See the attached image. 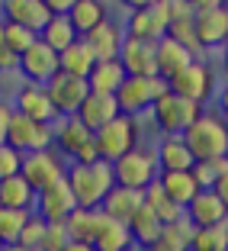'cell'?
Segmentation results:
<instances>
[{
  "mask_svg": "<svg viewBox=\"0 0 228 251\" xmlns=\"http://www.w3.org/2000/svg\"><path fill=\"white\" fill-rule=\"evenodd\" d=\"M65 180L71 187L74 200L81 209H100V203L106 200V193L113 190V168L106 161H90V164H81L74 161L65 168Z\"/></svg>",
  "mask_w": 228,
  "mask_h": 251,
  "instance_id": "cell-1",
  "label": "cell"
},
{
  "mask_svg": "<svg viewBox=\"0 0 228 251\" xmlns=\"http://www.w3.org/2000/svg\"><path fill=\"white\" fill-rule=\"evenodd\" d=\"M180 139L186 142L193 161H209V158L228 155V132H225V119L219 113H199L196 123Z\"/></svg>",
  "mask_w": 228,
  "mask_h": 251,
  "instance_id": "cell-2",
  "label": "cell"
},
{
  "mask_svg": "<svg viewBox=\"0 0 228 251\" xmlns=\"http://www.w3.org/2000/svg\"><path fill=\"white\" fill-rule=\"evenodd\" d=\"M113 168V184L129 187V190H145L158 180L161 168H158V151L145 145H135L132 151H125L119 161L110 164Z\"/></svg>",
  "mask_w": 228,
  "mask_h": 251,
  "instance_id": "cell-3",
  "label": "cell"
},
{
  "mask_svg": "<svg viewBox=\"0 0 228 251\" xmlns=\"http://www.w3.org/2000/svg\"><path fill=\"white\" fill-rule=\"evenodd\" d=\"M167 81L164 77H125L122 81V87L113 94V100H116V106H119V113L122 116H132V119H138L141 113H148L151 106L161 100L164 94H167Z\"/></svg>",
  "mask_w": 228,
  "mask_h": 251,
  "instance_id": "cell-4",
  "label": "cell"
},
{
  "mask_svg": "<svg viewBox=\"0 0 228 251\" xmlns=\"http://www.w3.org/2000/svg\"><path fill=\"white\" fill-rule=\"evenodd\" d=\"M138 145V119L132 116H122L119 113L113 123H106L103 129L93 132V148H96V158L106 164L119 161L125 151H132Z\"/></svg>",
  "mask_w": 228,
  "mask_h": 251,
  "instance_id": "cell-5",
  "label": "cell"
},
{
  "mask_svg": "<svg viewBox=\"0 0 228 251\" xmlns=\"http://www.w3.org/2000/svg\"><path fill=\"white\" fill-rule=\"evenodd\" d=\"M151 119H155V126L161 129L164 135H183L186 129H190L193 123H196V116L203 113V106L193 103V100H183V97H177L174 90H167V94L158 100L155 106H151Z\"/></svg>",
  "mask_w": 228,
  "mask_h": 251,
  "instance_id": "cell-6",
  "label": "cell"
},
{
  "mask_svg": "<svg viewBox=\"0 0 228 251\" xmlns=\"http://www.w3.org/2000/svg\"><path fill=\"white\" fill-rule=\"evenodd\" d=\"M7 145L20 155H32V151H45L55 145V126L36 123V119L23 116V113H10L7 126Z\"/></svg>",
  "mask_w": 228,
  "mask_h": 251,
  "instance_id": "cell-7",
  "label": "cell"
},
{
  "mask_svg": "<svg viewBox=\"0 0 228 251\" xmlns=\"http://www.w3.org/2000/svg\"><path fill=\"white\" fill-rule=\"evenodd\" d=\"M167 87L174 90L177 97H183V100H193V103H206L209 97L215 94V77H212V68L206 61L193 58L183 71H177L174 77L167 81Z\"/></svg>",
  "mask_w": 228,
  "mask_h": 251,
  "instance_id": "cell-8",
  "label": "cell"
},
{
  "mask_svg": "<svg viewBox=\"0 0 228 251\" xmlns=\"http://www.w3.org/2000/svg\"><path fill=\"white\" fill-rule=\"evenodd\" d=\"M55 145H58L68 158H74V161H81V164L96 161L93 132H90L77 116H61L58 123H55Z\"/></svg>",
  "mask_w": 228,
  "mask_h": 251,
  "instance_id": "cell-9",
  "label": "cell"
},
{
  "mask_svg": "<svg viewBox=\"0 0 228 251\" xmlns=\"http://www.w3.org/2000/svg\"><path fill=\"white\" fill-rule=\"evenodd\" d=\"M16 71L23 74V81H26V84H39V87H45V84L58 74V52H52L42 39H36V42L16 58Z\"/></svg>",
  "mask_w": 228,
  "mask_h": 251,
  "instance_id": "cell-10",
  "label": "cell"
},
{
  "mask_svg": "<svg viewBox=\"0 0 228 251\" xmlns=\"http://www.w3.org/2000/svg\"><path fill=\"white\" fill-rule=\"evenodd\" d=\"M65 168L68 164L55 155L52 148H45V151H32V155H23V164H20V177L32 187V190H45L48 184L65 177Z\"/></svg>",
  "mask_w": 228,
  "mask_h": 251,
  "instance_id": "cell-11",
  "label": "cell"
},
{
  "mask_svg": "<svg viewBox=\"0 0 228 251\" xmlns=\"http://www.w3.org/2000/svg\"><path fill=\"white\" fill-rule=\"evenodd\" d=\"M45 94H48V100H52L55 113L61 119V116H74L77 113V106L84 103V97L90 94V87L84 77H71V74L58 71L52 81L45 84Z\"/></svg>",
  "mask_w": 228,
  "mask_h": 251,
  "instance_id": "cell-12",
  "label": "cell"
},
{
  "mask_svg": "<svg viewBox=\"0 0 228 251\" xmlns=\"http://www.w3.org/2000/svg\"><path fill=\"white\" fill-rule=\"evenodd\" d=\"M36 216H42L45 222H65L68 216L77 209V200H74L71 187H68V180H55V184H48L45 190L36 193Z\"/></svg>",
  "mask_w": 228,
  "mask_h": 251,
  "instance_id": "cell-13",
  "label": "cell"
},
{
  "mask_svg": "<svg viewBox=\"0 0 228 251\" xmlns=\"http://www.w3.org/2000/svg\"><path fill=\"white\" fill-rule=\"evenodd\" d=\"M116 61L122 65L125 77H155V74H158V65H155V42H145V39L125 36Z\"/></svg>",
  "mask_w": 228,
  "mask_h": 251,
  "instance_id": "cell-14",
  "label": "cell"
},
{
  "mask_svg": "<svg viewBox=\"0 0 228 251\" xmlns=\"http://www.w3.org/2000/svg\"><path fill=\"white\" fill-rule=\"evenodd\" d=\"M13 113H23V116L36 119V123H45V126L58 123V113H55V106H52V100H48V94H45V87H39V84H26V81L16 87Z\"/></svg>",
  "mask_w": 228,
  "mask_h": 251,
  "instance_id": "cell-15",
  "label": "cell"
},
{
  "mask_svg": "<svg viewBox=\"0 0 228 251\" xmlns=\"http://www.w3.org/2000/svg\"><path fill=\"white\" fill-rule=\"evenodd\" d=\"M167 7H164V0L151 3L145 10H132L129 13V23H125V36H135V39H145V42H158L164 39V29H167Z\"/></svg>",
  "mask_w": 228,
  "mask_h": 251,
  "instance_id": "cell-16",
  "label": "cell"
},
{
  "mask_svg": "<svg viewBox=\"0 0 228 251\" xmlns=\"http://www.w3.org/2000/svg\"><path fill=\"white\" fill-rule=\"evenodd\" d=\"M183 213H186V222H190L193 229H209V226H225L228 222V206L212 190H199Z\"/></svg>",
  "mask_w": 228,
  "mask_h": 251,
  "instance_id": "cell-17",
  "label": "cell"
},
{
  "mask_svg": "<svg viewBox=\"0 0 228 251\" xmlns=\"http://www.w3.org/2000/svg\"><path fill=\"white\" fill-rule=\"evenodd\" d=\"M193 26H196L199 52H209V49H222V45L228 42V7L206 10V13H196V16H193Z\"/></svg>",
  "mask_w": 228,
  "mask_h": 251,
  "instance_id": "cell-18",
  "label": "cell"
},
{
  "mask_svg": "<svg viewBox=\"0 0 228 251\" xmlns=\"http://www.w3.org/2000/svg\"><path fill=\"white\" fill-rule=\"evenodd\" d=\"M48 20H52V13H48V7L42 0H3V23L23 26V29L39 36Z\"/></svg>",
  "mask_w": 228,
  "mask_h": 251,
  "instance_id": "cell-19",
  "label": "cell"
},
{
  "mask_svg": "<svg viewBox=\"0 0 228 251\" xmlns=\"http://www.w3.org/2000/svg\"><path fill=\"white\" fill-rule=\"evenodd\" d=\"M81 39L87 42L90 55H93L96 61H116L119 58V49H122L125 32L119 29L113 20H103L100 26H93V29H90L87 36H81Z\"/></svg>",
  "mask_w": 228,
  "mask_h": 251,
  "instance_id": "cell-20",
  "label": "cell"
},
{
  "mask_svg": "<svg viewBox=\"0 0 228 251\" xmlns=\"http://www.w3.org/2000/svg\"><path fill=\"white\" fill-rule=\"evenodd\" d=\"M90 248L93 251H129L132 248V235H129V226L110 219L96 209V226H93V238H90Z\"/></svg>",
  "mask_w": 228,
  "mask_h": 251,
  "instance_id": "cell-21",
  "label": "cell"
},
{
  "mask_svg": "<svg viewBox=\"0 0 228 251\" xmlns=\"http://www.w3.org/2000/svg\"><path fill=\"white\" fill-rule=\"evenodd\" d=\"M141 206H145V193H141V190L113 187V190L106 193V200L100 203V213L110 216V219H116V222H122V226H129V222H132V216L138 213Z\"/></svg>",
  "mask_w": 228,
  "mask_h": 251,
  "instance_id": "cell-22",
  "label": "cell"
},
{
  "mask_svg": "<svg viewBox=\"0 0 228 251\" xmlns=\"http://www.w3.org/2000/svg\"><path fill=\"white\" fill-rule=\"evenodd\" d=\"M74 116L81 119L90 132H96V129H103L106 123H113V119L119 116V106H116V100H113L110 94H93V90H90Z\"/></svg>",
  "mask_w": 228,
  "mask_h": 251,
  "instance_id": "cell-23",
  "label": "cell"
},
{
  "mask_svg": "<svg viewBox=\"0 0 228 251\" xmlns=\"http://www.w3.org/2000/svg\"><path fill=\"white\" fill-rule=\"evenodd\" d=\"M196 58L193 52H186L183 45H177L174 39H158L155 42V65H158V77H164V81H170L177 71H183L190 61Z\"/></svg>",
  "mask_w": 228,
  "mask_h": 251,
  "instance_id": "cell-24",
  "label": "cell"
},
{
  "mask_svg": "<svg viewBox=\"0 0 228 251\" xmlns=\"http://www.w3.org/2000/svg\"><path fill=\"white\" fill-rule=\"evenodd\" d=\"M158 187L164 190V197L174 200L177 206H190V200L199 193V184L193 180L190 171H161L158 174Z\"/></svg>",
  "mask_w": 228,
  "mask_h": 251,
  "instance_id": "cell-25",
  "label": "cell"
},
{
  "mask_svg": "<svg viewBox=\"0 0 228 251\" xmlns=\"http://www.w3.org/2000/svg\"><path fill=\"white\" fill-rule=\"evenodd\" d=\"M158 168L161 171H190L193 164V155L190 148H186V142L180 139V135H164L161 142H158Z\"/></svg>",
  "mask_w": 228,
  "mask_h": 251,
  "instance_id": "cell-26",
  "label": "cell"
},
{
  "mask_svg": "<svg viewBox=\"0 0 228 251\" xmlns=\"http://www.w3.org/2000/svg\"><path fill=\"white\" fill-rule=\"evenodd\" d=\"M0 206L3 209H20V213H32L36 206V190L16 174V177L0 180Z\"/></svg>",
  "mask_w": 228,
  "mask_h": 251,
  "instance_id": "cell-27",
  "label": "cell"
},
{
  "mask_svg": "<svg viewBox=\"0 0 228 251\" xmlns=\"http://www.w3.org/2000/svg\"><path fill=\"white\" fill-rule=\"evenodd\" d=\"M93 65H96V58L90 55L84 39H77L74 45H68L65 52L58 55V71L71 74V77H84V81H87V74L93 71Z\"/></svg>",
  "mask_w": 228,
  "mask_h": 251,
  "instance_id": "cell-28",
  "label": "cell"
},
{
  "mask_svg": "<svg viewBox=\"0 0 228 251\" xmlns=\"http://www.w3.org/2000/svg\"><path fill=\"white\" fill-rule=\"evenodd\" d=\"M125 81V71L119 61H96L93 71L87 74V87L93 90V94H116L119 87H122Z\"/></svg>",
  "mask_w": 228,
  "mask_h": 251,
  "instance_id": "cell-29",
  "label": "cell"
},
{
  "mask_svg": "<svg viewBox=\"0 0 228 251\" xmlns=\"http://www.w3.org/2000/svg\"><path fill=\"white\" fill-rule=\"evenodd\" d=\"M39 39H42L45 45H48V49H52V52H65L68 45H74L77 42V32H74V26H71V20H68V16H61V13H52V20L45 23L42 26V32H39Z\"/></svg>",
  "mask_w": 228,
  "mask_h": 251,
  "instance_id": "cell-30",
  "label": "cell"
},
{
  "mask_svg": "<svg viewBox=\"0 0 228 251\" xmlns=\"http://www.w3.org/2000/svg\"><path fill=\"white\" fill-rule=\"evenodd\" d=\"M68 20H71L77 36H87L93 26H100L106 20V3L103 0H77L71 7V13H68Z\"/></svg>",
  "mask_w": 228,
  "mask_h": 251,
  "instance_id": "cell-31",
  "label": "cell"
},
{
  "mask_svg": "<svg viewBox=\"0 0 228 251\" xmlns=\"http://www.w3.org/2000/svg\"><path fill=\"white\" fill-rule=\"evenodd\" d=\"M190 238H193V226L186 219L170 222V226H161L158 238L148 248L151 251H190Z\"/></svg>",
  "mask_w": 228,
  "mask_h": 251,
  "instance_id": "cell-32",
  "label": "cell"
},
{
  "mask_svg": "<svg viewBox=\"0 0 228 251\" xmlns=\"http://www.w3.org/2000/svg\"><path fill=\"white\" fill-rule=\"evenodd\" d=\"M145 206L151 209V213L158 216V222L161 226H170V222H180V219H186V213H183V206H177L174 200H167L164 197V190L158 187V180L151 187H145Z\"/></svg>",
  "mask_w": 228,
  "mask_h": 251,
  "instance_id": "cell-33",
  "label": "cell"
},
{
  "mask_svg": "<svg viewBox=\"0 0 228 251\" xmlns=\"http://www.w3.org/2000/svg\"><path fill=\"white\" fill-rule=\"evenodd\" d=\"M158 232H161V222H158V216L151 213L148 206H141L138 213L132 216V222H129V235H132V245H151L158 238Z\"/></svg>",
  "mask_w": 228,
  "mask_h": 251,
  "instance_id": "cell-34",
  "label": "cell"
},
{
  "mask_svg": "<svg viewBox=\"0 0 228 251\" xmlns=\"http://www.w3.org/2000/svg\"><path fill=\"white\" fill-rule=\"evenodd\" d=\"M193 16H196V13H180V16H174V20L167 23L164 36L174 39L177 45H183L186 52L199 55V42H196V26H193Z\"/></svg>",
  "mask_w": 228,
  "mask_h": 251,
  "instance_id": "cell-35",
  "label": "cell"
},
{
  "mask_svg": "<svg viewBox=\"0 0 228 251\" xmlns=\"http://www.w3.org/2000/svg\"><path fill=\"white\" fill-rule=\"evenodd\" d=\"M93 226H96V209H74L71 216L65 219V232L71 242H84L90 245V238H93Z\"/></svg>",
  "mask_w": 228,
  "mask_h": 251,
  "instance_id": "cell-36",
  "label": "cell"
},
{
  "mask_svg": "<svg viewBox=\"0 0 228 251\" xmlns=\"http://www.w3.org/2000/svg\"><path fill=\"white\" fill-rule=\"evenodd\" d=\"M225 248H228V232H225V226L193 229L190 251H225Z\"/></svg>",
  "mask_w": 228,
  "mask_h": 251,
  "instance_id": "cell-37",
  "label": "cell"
},
{
  "mask_svg": "<svg viewBox=\"0 0 228 251\" xmlns=\"http://www.w3.org/2000/svg\"><path fill=\"white\" fill-rule=\"evenodd\" d=\"M225 171H228V155L225 158H209V161H196L190 168V174L199 184V190H212V184L225 174Z\"/></svg>",
  "mask_w": 228,
  "mask_h": 251,
  "instance_id": "cell-38",
  "label": "cell"
},
{
  "mask_svg": "<svg viewBox=\"0 0 228 251\" xmlns=\"http://www.w3.org/2000/svg\"><path fill=\"white\" fill-rule=\"evenodd\" d=\"M29 219V213H20V209H3L0 206V245H16L20 238L23 222Z\"/></svg>",
  "mask_w": 228,
  "mask_h": 251,
  "instance_id": "cell-39",
  "label": "cell"
},
{
  "mask_svg": "<svg viewBox=\"0 0 228 251\" xmlns=\"http://www.w3.org/2000/svg\"><path fill=\"white\" fill-rule=\"evenodd\" d=\"M0 26H3V42L10 45V52L16 55V58H20L23 52H26V49H29L32 42H36V32H29V29H23V26H13V23H0Z\"/></svg>",
  "mask_w": 228,
  "mask_h": 251,
  "instance_id": "cell-40",
  "label": "cell"
},
{
  "mask_svg": "<svg viewBox=\"0 0 228 251\" xmlns=\"http://www.w3.org/2000/svg\"><path fill=\"white\" fill-rule=\"evenodd\" d=\"M42 235H45V219L36 213H29V219L23 222V229H20V238H16V245H26V248H36L42 245Z\"/></svg>",
  "mask_w": 228,
  "mask_h": 251,
  "instance_id": "cell-41",
  "label": "cell"
},
{
  "mask_svg": "<svg viewBox=\"0 0 228 251\" xmlns=\"http://www.w3.org/2000/svg\"><path fill=\"white\" fill-rule=\"evenodd\" d=\"M68 232H65V222H45V235H42V245L39 251H65L68 248Z\"/></svg>",
  "mask_w": 228,
  "mask_h": 251,
  "instance_id": "cell-42",
  "label": "cell"
},
{
  "mask_svg": "<svg viewBox=\"0 0 228 251\" xmlns=\"http://www.w3.org/2000/svg\"><path fill=\"white\" fill-rule=\"evenodd\" d=\"M20 164H23V155L13 151V148L3 142V145H0V180L3 177H16V174H20Z\"/></svg>",
  "mask_w": 228,
  "mask_h": 251,
  "instance_id": "cell-43",
  "label": "cell"
},
{
  "mask_svg": "<svg viewBox=\"0 0 228 251\" xmlns=\"http://www.w3.org/2000/svg\"><path fill=\"white\" fill-rule=\"evenodd\" d=\"M0 71H16V55L3 42V26H0Z\"/></svg>",
  "mask_w": 228,
  "mask_h": 251,
  "instance_id": "cell-44",
  "label": "cell"
},
{
  "mask_svg": "<svg viewBox=\"0 0 228 251\" xmlns=\"http://www.w3.org/2000/svg\"><path fill=\"white\" fill-rule=\"evenodd\" d=\"M193 13H206V10H219V7H228V0H186Z\"/></svg>",
  "mask_w": 228,
  "mask_h": 251,
  "instance_id": "cell-45",
  "label": "cell"
},
{
  "mask_svg": "<svg viewBox=\"0 0 228 251\" xmlns=\"http://www.w3.org/2000/svg\"><path fill=\"white\" fill-rule=\"evenodd\" d=\"M42 3L48 7V13H61V16H68L77 0H42Z\"/></svg>",
  "mask_w": 228,
  "mask_h": 251,
  "instance_id": "cell-46",
  "label": "cell"
},
{
  "mask_svg": "<svg viewBox=\"0 0 228 251\" xmlns=\"http://www.w3.org/2000/svg\"><path fill=\"white\" fill-rule=\"evenodd\" d=\"M10 113H13V106H10V103H3V100H0V145L7 142V126H10Z\"/></svg>",
  "mask_w": 228,
  "mask_h": 251,
  "instance_id": "cell-47",
  "label": "cell"
},
{
  "mask_svg": "<svg viewBox=\"0 0 228 251\" xmlns=\"http://www.w3.org/2000/svg\"><path fill=\"white\" fill-rule=\"evenodd\" d=\"M212 193H215V197H219L222 203L228 206V171H225V174H222V177H219V180L212 184Z\"/></svg>",
  "mask_w": 228,
  "mask_h": 251,
  "instance_id": "cell-48",
  "label": "cell"
},
{
  "mask_svg": "<svg viewBox=\"0 0 228 251\" xmlns=\"http://www.w3.org/2000/svg\"><path fill=\"white\" fill-rule=\"evenodd\" d=\"M215 103H219V116L228 119V84L219 90V97H215Z\"/></svg>",
  "mask_w": 228,
  "mask_h": 251,
  "instance_id": "cell-49",
  "label": "cell"
},
{
  "mask_svg": "<svg viewBox=\"0 0 228 251\" xmlns=\"http://www.w3.org/2000/svg\"><path fill=\"white\" fill-rule=\"evenodd\" d=\"M125 10H145V7H151V3H158V0H119Z\"/></svg>",
  "mask_w": 228,
  "mask_h": 251,
  "instance_id": "cell-50",
  "label": "cell"
},
{
  "mask_svg": "<svg viewBox=\"0 0 228 251\" xmlns=\"http://www.w3.org/2000/svg\"><path fill=\"white\" fill-rule=\"evenodd\" d=\"M65 251H93V248H90V245H84V242H68Z\"/></svg>",
  "mask_w": 228,
  "mask_h": 251,
  "instance_id": "cell-51",
  "label": "cell"
},
{
  "mask_svg": "<svg viewBox=\"0 0 228 251\" xmlns=\"http://www.w3.org/2000/svg\"><path fill=\"white\" fill-rule=\"evenodd\" d=\"M0 251H36V248H26V245H3Z\"/></svg>",
  "mask_w": 228,
  "mask_h": 251,
  "instance_id": "cell-52",
  "label": "cell"
},
{
  "mask_svg": "<svg viewBox=\"0 0 228 251\" xmlns=\"http://www.w3.org/2000/svg\"><path fill=\"white\" fill-rule=\"evenodd\" d=\"M222 61H225V68H228V42L222 45Z\"/></svg>",
  "mask_w": 228,
  "mask_h": 251,
  "instance_id": "cell-53",
  "label": "cell"
},
{
  "mask_svg": "<svg viewBox=\"0 0 228 251\" xmlns=\"http://www.w3.org/2000/svg\"><path fill=\"white\" fill-rule=\"evenodd\" d=\"M129 251H151V248H145V245H132Z\"/></svg>",
  "mask_w": 228,
  "mask_h": 251,
  "instance_id": "cell-54",
  "label": "cell"
},
{
  "mask_svg": "<svg viewBox=\"0 0 228 251\" xmlns=\"http://www.w3.org/2000/svg\"><path fill=\"white\" fill-rule=\"evenodd\" d=\"M225 132H228V119H225Z\"/></svg>",
  "mask_w": 228,
  "mask_h": 251,
  "instance_id": "cell-55",
  "label": "cell"
},
{
  "mask_svg": "<svg viewBox=\"0 0 228 251\" xmlns=\"http://www.w3.org/2000/svg\"><path fill=\"white\" fill-rule=\"evenodd\" d=\"M225 232H228V222H225Z\"/></svg>",
  "mask_w": 228,
  "mask_h": 251,
  "instance_id": "cell-56",
  "label": "cell"
},
{
  "mask_svg": "<svg viewBox=\"0 0 228 251\" xmlns=\"http://www.w3.org/2000/svg\"><path fill=\"white\" fill-rule=\"evenodd\" d=\"M0 248H3V245H0Z\"/></svg>",
  "mask_w": 228,
  "mask_h": 251,
  "instance_id": "cell-57",
  "label": "cell"
},
{
  "mask_svg": "<svg viewBox=\"0 0 228 251\" xmlns=\"http://www.w3.org/2000/svg\"><path fill=\"white\" fill-rule=\"evenodd\" d=\"M225 251H228V248H225Z\"/></svg>",
  "mask_w": 228,
  "mask_h": 251,
  "instance_id": "cell-58",
  "label": "cell"
}]
</instances>
